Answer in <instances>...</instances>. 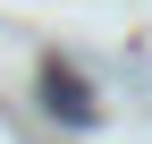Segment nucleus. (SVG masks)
Returning <instances> with one entry per match:
<instances>
[{
  "label": "nucleus",
  "mask_w": 152,
  "mask_h": 144,
  "mask_svg": "<svg viewBox=\"0 0 152 144\" xmlns=\"http://www.w3.org/2000/svg\"><path fill=\"white\" fill-rule=\"evenodd\" d=\"M42 102H51V119H59V127H93V119H102L93 85L76 76L68 60H42Z\"/></svg>",
  "instance_id": "f257e3e1"
}]
</instances>
